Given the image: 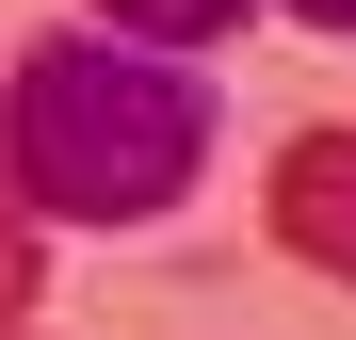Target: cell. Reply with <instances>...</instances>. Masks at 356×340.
Returning <instances> with one entry per match:
<instances>
[{
  "instance_id": "6da1fadb",
  "label": "cell",
  "mask_w": 356,
  "mask_h": 340,
  "mask_svg": "<svg viewBox=\"0 0 356 340\" xmlns=\"http://www.w3.org/2000/svg\"><path fill=\"white\" fill-rule=\"evenodd\" d=\"M211 179V81L162 49L49 17L0 49V195L33 227H162Z\"/></svg>"
},
{
  "instance_id": "277c9868",
  "label": "cell",
  "mask_w": 356,
  "mask_h": 340,
  "mask_svg": "<svg viewBox=\"0 0 356 340\" xmlns=\"http://www.w3.org/2000/svg\"><path fill=\"white\" fill-rule=\"evenodd\" d=\"M33 292H49V243H33V211H17V195H0V324H17Z\"/></svg>"
},
{
  "instance_id": "3957f363",
  "label": "cell",
  "mask_w": 356,
  "mask_h": 340,
  "mask_svg": "<svg viewBox=\"0 0 356 340\" xmlns=\"http://www.w3.org/2000/svg\"><path fill=\"white\" fill-rule=\"evenodd\" d=\"M259 0H97V33H130V49H162V65H195V49H227Z\"/></svg>"
},
{
  "instance_id": "7a4b0ae2",
  "label": "cell",
  "mask_w": 356,
  "mask_h": 340,
  "mask_svg": "<svg viewBox=\"0 0 356 340\" xmlns=\"http://www.w3.org/2000/svg\"><path fill=\"white\" fill-rule=\"evenodd\" d=\"M259 211H275V243L308 259V275H340V292H356V130H291Z\"/></svg>"
},
{
  "instance_id": "5b68a950",
  "label": "cell",
  "mask_w": 356,
  "mask_h": 340,
  "mask_svg": "<svg viewBox=\"0 0 356 340\" xmlns=\"http://www.w3.org/2000/svg\"><path fill=\"white\" fill-rule=\"evenodd\" d=\"M275 17H308V33H356V0H275Z\"/></svg>"
}]
</instances>
